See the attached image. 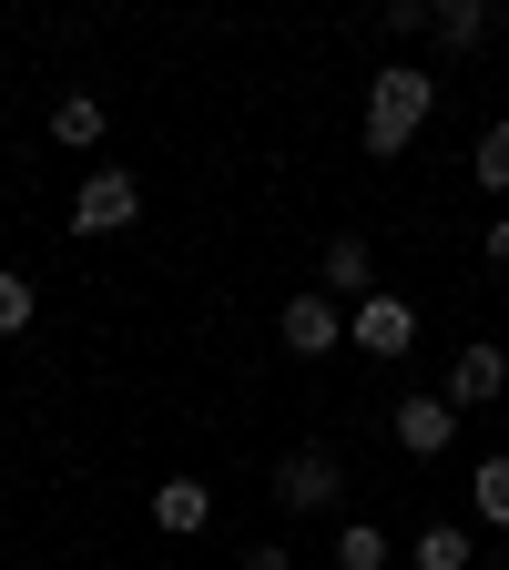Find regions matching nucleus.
I'll list each match as a JSON object with an SVG mask.
<instances>
[{
	"mask_svg": "<svg viewBox=\"0 0 509 570\" xmlns=\"http://www.w3.org/2000/svg\"><path fill=\"white\" fill-rule=\"evenodd\" d=\"M428 112H439V82H428L418 61H378V71H368V154H378V164L408 154Z\"/></svg>",
	"mask_w": 509,
	"mask_h": 570,
	"instance_id": "obj_1",
	"label": "nucleus"
},
{
	"mask_svg": "<svg viewBox=\"0 0 509 570\" xmlns=\"http://www.w3.org/2000/svg\"><path fill=\"white\" fill-rule=\"evenodd\" d=\"M133 214H143V174L133 164H92L82 194H71V235H123Z\"/></svg>",
	"mask_w": 509,
	"mask_h": 570,
	"instance_id": "obj_2",
	"label": "nucleus"
},
{
	"mask_svg": "<svg viewBox=\"0 0 509 570\" xmlns=\"http://www.w3.org/2000/svg\"><path fill=\"white\" fill-rule=\"evenodd\" d=\"M346 346H356V356H408V346H418V306L378 285L368 306H346Z\"/></svg>",
	"mask_w": 509,
	"mask_h": 570,
	"instance_id": "obj_3",
	"label": "nucleus"
},
{
	"mask_svg": "<svg viewBox=\"0 0 509 570\" xmlns=\"http://www.w3.org/2000/svg\"><path fill=\"white\" fill-rule=\"evenodd\" d=\"M388 428H398V449H408V459H439V449L459 439V407H449V387H418V397L388 407Z\"/></svg>",
	"mask_w": 509,
	"mask_h": 570,
	"instance_id": "obj_4",
	"label": "nucleus"
},
{
	"mask_svg": "<svg viewBox=\"0 0 509 570\" xmlns=\"http://www.w3.org/2000/svg\"><path fill=\"white\" fill-rule=\"evenodd\" d=\"M336 489H346L336 449H285L275 459V499H285V510H336Z\"/></svg>",
	"mask_w": 509,
	"mask_h": 570,
	"instance_id": "obj_5",
	"label": "nucleus"
},
{
	"mask_svg": "<svg viewBox=\"0 0 509 570\" xmlns=\"http://www.w3.org/2000/svg\"><path fill=\"white\" fill-rule=\"evenodd\" d=\"M275 336H285V356H326V346H346V306L336 296H285V316H275Z\"/></svg>",
	"mask_w": 509,
	"mask_h": 570,
	"instance_id": "obj_6",
	"label": "nucleus"
},
{
	"mask_svg": "<svg viewBox=\"0 0 509 570\" xmlns=\"http://www.w3.org/2000/svg\"><path fill=\"white\" fill-rule=\"evenodd\" d=\"M316 296H336V306H368V296H378V255L356 245V235L316 245Z\"/></svg>",
	"mask_w": 509,
	"mask_h": 570,
	"instance_id": "obj_7",
	"label": "nucleus"
},
{
	"mask_svg": "<svg viewBox=\"0 0 509 570\" xmlns=\"http://www.w3.org/2000/svg\"><path fill=\"white\" fill-rule=\"evenodd\" d=\"M499 387H509V356H499V346H489V336H479V346H459V356H449V407H459V417H469V407H489V397H499Z\"/></svg>",
	"mask_w": 509,
	"mask_h": 570,
	"instance_id": "obj_8",
	"label": "nucleus"
},
{
	"mask_svg": "<svg viewBox=\"0 0 509 570\" xmlns=\"http://www.w3.org/2000/svg\"><path fill=\"white\" fill-rule=\"evenodd\" d=\"M204 520H214V489H204V479H164V489H154V530H164V540H194Z\"/></svg>",
	"mask_w": 509,
	"mask_h": 570,
	"instance_id": "obj_9",
	"label": "nucleus"
},
{
	"mask_svg": "<svg viewBox=\"0 0 509 570\" xmlns=\"http://www.w3.org/2000/svg\"><path fill=\"white\" fill-rule=\"evenodd\" d=\"M408 560H418V570H479V540H469L459 520H428V530L408 540Z\"/></svg>",
	"mask_w": 509,
	"mask_h": 570,
	"instance_id": "obj_10",
	"label": "nucleus"
},
{
	"mask_svg": "<svg viewBox=\"0 0 509 570\" xmlns=\"http://www.w3.org/2000/svg\"><path fill=\"white\" fill-rule=\"evenodd\" d=\"M51 142L92 154V142H102V92H61V102H51Z\"/></svg>",
	"mask_w": 509,
	"mask_h": 570,
	"instance_id": "obj_11",
	"label": "nucleus"
},
{
	"mask_svg": "<svg viewBox=\"0 0 509 570\" xmlns=\"http://www.w3.org/2000/svg\"><path fill=\"white\" fill-rule=\"evenodd\" d=\"M428 41H439V51H479V41H489V0H439Z\"/></svg>",
	"mask_w": 509,
	"mask_h": 570,
	"instance_id": "obj_12",
	"label": "nucleus"
},
{
	"mask_svg": "<svg viewBox=\"0 0 509 570\" xmlns=\"http://www.w3.org/2000/svg\"><path fill=\"white\" fill-rule=\"evenodd\" d=\"M469 174H479V194H499V204H509V112H499V122L479 132V154H469Z\"/></svg>",
	"mask_w": 509,
	"mask_h": 570,
	"instance_id": "obj_13",
	"label": "nucleus"
},
{
	"mask_svg": "<svg viewBox=\"0 0 509 570\" xmlns=\"http://www.w3.org/2000/svg\"><path fill=\"white\" fill-rule=\"evenodd\" d=\"M336 570H388V530L378 520H346L336 530Z\"/></svg>",
	"mask_w": 509,
	"mask_h": 570,
	"instance_id": "obj_14",
	"label": "nucleus"
},
{
	"mask_svg": "<svg viewBox=\"0 0 509 570\" xmlns=\"http://www.w3.org/2000/svg\"><path fill=\"white\" fill-rule=\"evenodd\" d=\"M469 510H479L489 530H509V459H479V479H469Z\"/></svg>",
	"mask_w": 509,
	"mask_h": 570,
	"instance_id": "obj_15",
	"label": "nucleus"
},
{
	"mask_svg": "<svg viewBox=\"0 0 509 570\" xmlns=\"http://www.w3.org/2000/svg\"><path fill=\"white\" fill-rule=\"evenodd\" d=\"M41 316V296H31V275H11V265H0V336H21Z\"/></svg>",
	"mask_w": 509,
	"mask_h": 570,
	"instance_id": "obj_16",
	"label": "nucleus"
},
{
	"mask_svg": "<svg viewBox=\"0 0 509 570\" xmlns=\"http://www.w3.org/2000/svg\"><path fill=\"white\" fill-rule=\"evenodd\" d=\"M479 255H489V265H499V275H509V214H499V225H489V235H479Z\"/></svg>",
	"mask_w": 509,
	"mask_h": 570,
	"instance_id": "obj_17",
	"label": "nucleus"
},
{
	"mask_svg": "<svg viewBox=\"0 0 509 570\" xmlns=\"http://www.w3.org/2000/svg\"><path fill=\"white\" fill-rule=\"evenodd\" d=\"M235 570H296V560H285V550H275V540H265V550H245V560H235Z\"/></svg>",
	"mask_w": 509,
	"mask_h": 570,
	"instance_id": "obj_18",
	"label": "nucleus"
},
{
	"mask_svg": "<svg viewBox=\"0 0 509 570\" xmlns=\"http://www.w3.org/2000/svg\"><path fill=\"white\" fill-rule=\"evenodd\" d=\"M499 570H509V560H499Z\"/></svg>",
	"mask_w": 509,
	"mask_h": 570,
	"instance_id": "obj_19",
	"label": "nucleus"
}]
</instances>
